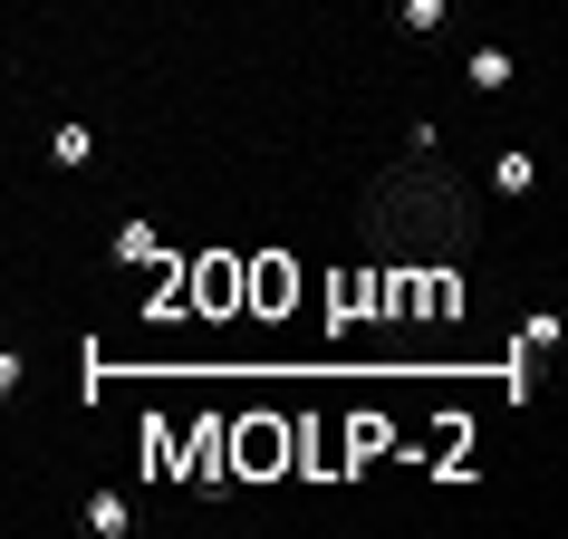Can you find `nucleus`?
<instances>
[{
  "mask_svg": "<svg viewBox=\"0 0 568 539\" xmlns=\"http://www.w3.org/2000/svg\"><path fill=\"white\" fill-rule=\"evenodd\" d=\"M357 241L376 261L405 270H444L473 251V193L444 164H386V174L357 193Z\"/></svg>",
  "mask_w": 568,
  "mask_h": 539,
  "instance_id": "f257e3e1",
  "label": "nucleus"
},
{
  "mask_svg": "<svg viewBox=\"0 0 568 539\" xmlns=\"http://www.w3.org/2000/svg\"><path fill=\"white\" fill-rule=\"evenodd\" d=\"M222 472H232V481H280V472H290V415L222 424Z\"/></svg>",
  "mask_w": 568,
  "mask_h": 539,
  "instance_id": "f03ea898",
  "label": "nucleus"
},
{
  "mask_svg": "<svg viewBox=\"0 0 568 539\" xmlns=\"http://www.w3.org/2000/svg\"><path fill=\"white\" fill-rule=\"evenodd\" d=\"M300 308V261L290 251H251L241 261V318H290Z\"/></svg>",
  "mask_w": 568,
  "mask_h": 539,
  "instance_id": "7ed1b4c3",
  "label": "nucleus"
},
{
  "mask_svg": "<svg viewBox=\"0 0 568 539\" xmlns=\"http://www.w3.org/2000/svg\"><path fill=\"white\" fill-rule=\"evenodd\" d=\"M183 299H193V318H241V251H203V261H183Z\"/></svg>",
  "mask_w": 568,
  "mask_h": 539,
  "instance_id": "20e7f679",
  "label": "nucleus"
},
{
  "mask_svg": "<svg viewBox=\"0 0 568 539\" xmlns=\"http://www.w3.org/2000/svg\"><path fill=\"white\" fill-rule=\"evenodd\" d=\"M549 357H559V318L539 308V318H520V337H510V395L549 386Z\"/></svg>",
  "mask_w": 568,
  "mask_h": 539,
  "instance_id": "39448f33",
  "label": "nucleus"
},
{
  "mask_svg": "<svg viewBox=\"0 0 568 539\" xmlns=\"http://www.w3.org/2000/svg\"><path fill=\"white\" fill-rule=\"evenodd\" d=\"M174 472L203 481V491H212V481H232V472H222V415H193V434L174 444Z\"/></svg>",
  "mask_w": 568,
  "mask_h": 539,
  "instance_id": "423d86ee",
  "label": "nucleus"
},
{
  "mask_svg": "<svg viewBox=\"0 0 568 539\" xmlns=\"http://www.w3.org/2000/svg\"><path fill=\"white\" fill-rule=\"evenodd\" d=\"M444 318H463V279H453V261L424 270V328H444Z\"/></svg>",
  "mask_w": 568,
  "mask_h": 539,
  "instance_id": "0eeeda50",
  "label": "nucleus"
},
{
  "mask_svg": "<svg viewBox=\"0 0 568 539\" xmlns=\"http://www.w3.org/2000/svg\"><path fill=\"white\" fill-rule=\"evenodd\" d=\"M116 261H125V270H164L174 251L154 241V222H125V232H116Z\"/></svg>",
  "mask_w": 568,
  "mask_h": 539,
  "instance_id": "6e6552de",
  "label": "nucleus"
},
{
  "mask_svg": "<svg viewBox=\"0 0 568 539\" xmlns=\"http://www.w3.org/2000/svg\"><path fill=\"white\" fill-rule=\"evenodd\" d=\"M328 308H337L328 328H357V318H366V270H337V289H328Z\"/></svg>",
  "mask_w": 568,
  "mask_h": 539,
  "instance_id": "1a4fd4ad",
  "label": "nucleus"
},
{
  "mask_svg": "<svg viewBox=\"0 0 568 539\" xmlns=\"http://www.w3.org/2000/svg\"><path fill=\"white\" fill-rule=\"evenodd\" d=\"M125 520H135L125 491H88V530H97V539H125Z\"/></svg>",
  "mask_w": 568,
  "mask_h": 539,
  "instance_id": "9d476101",
  "label": "nucleus"
},
{
  "mask_svg": "<svg viewBox=\"0 0 568 539\" xmlns=\"http://www.w3.org/2000/svg\"><path fill=\"white\" fill-rule=\"evenodd\" d=\"M49 164H68V174L97 164V135H88V125H59V135H49Z\"/></svg>",
  "mask_w": 568,
  "mask_h": 539,
  "instance_id": "9b49d317",
  "label": "nucleus"
},
{
  "mask_svg": "<svg viewBox=\"0 0 568 539\" xmlns=\"http://www.w3.org/2000/svg\"><path fill=\"white\" fill-rule=\"evenodd\" d=\"M491 183H501L510 203H520V193H530V183H539V164H530V154H520V145H510V154H491Z\"/></svg>",
  "mask_w": 568,
  "mask_h": 539,
  "instance_id": "f8f14e48",
  "label": "nucleus"
},
{
  "mask_svg": "<svg viewBox=\"0 0 568 539\" xmlns=\"http://www.w3.org/2000/svg\"><path fill=\"white\" fill-rule=\"evenodd\" d=\"M473 88H481V96L510 88V49H473Z\"/></svg>",
  "mask_w": 568,
  "mask_h": 539,
  "instance_id": "ddd939ff",
  "label": "nucleus"
},
{
  "mask_svg": "<svg viewBox=\"0 0 568 539\" xmlns=\"http://www.w3.org/2000/svg\"><path fill=\"white\" fill-rule=\"evenodd\" d=\"M395 20H405V30H415V39H434V30H444V20H453V0H405Z\"/></svg>",
  "mask_w": 568,
  "mask_h": 539,
  "instance_id": "4468645a",
  "label": "nucleus"
},
{
  "mask_svg": "<svg viewBox=\"0 0 568 539\" xmlns=\"http://www.w3.org/2000/svg\"><path fill=\"white\" fill-rule=\"evenodd\" d=\"M20 376H30V366H20V357H10V347H0V405L20 395Z\"/></svg>",
  "mask_w": 568,
  "mask_h": 539,
  "instance_id": "2eb2a0df",
  "label": "nucleus"
}]
</instances>
